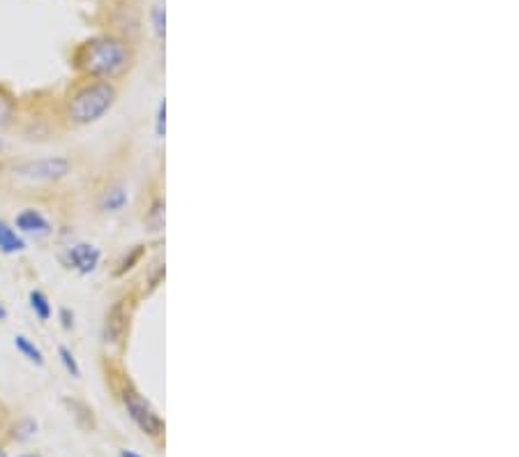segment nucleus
Wrapping results in <instances>:
<instances>
[{"mask_svg":"<svg viewBox=\"0 0 519 457\" xmlns=\"http://www.w3.org/2000/svg\"><path fill=\"white\" fill-rule=\"evenodd\" d=\"M72 65L84 79L115 84L135 65V46L125 37L95 35L76 46Z\"/></svg>","mask_w":519,"mask_h":457,"instance_id":"1","label":"nucleus"},{"mask_svg":"<svg viewBox=\"0 0 519 457\" xmlns=\"http://www.w3.org/2000/svg\"><path fill=\"white\" fill-rule=\"evenodd\" d=\"M118 102V85L111 81L84 79L63 100V118L72 127H88L102 121Z\"/></svg>","mask_w":519,"mask_h":457,"instance_id":"2","label":"nucleus"},{"mask_svg":"<svg viewBox=\"0 0 519 457\" xmlns=\"http://www.w3.org/2000/svg\"><path fill=\"white\" fill-rule=\"evenodd\" d=\"M118 392H120V402L125 407L127 416L132 418V422L139 427L141 432L148 434L150 439L165 437L166 430L165 418H162L160 412L153 407V402H150L148 397L141 395V391L130 382V379H123Z\"/></svg>","mask_w":519,"mask_h":457,"instance_id":"3","label":"nucleus"},{"mask_svg":"<svg viewBox=\"0 0 519 457\" xmlns=\"http://www.w3.org/2000/svg\"><path fill=\"white\" fill-rule=\"evenodd\" d=\"M75 164L65 155L37 157V160H24L15 164V176L30 183H60L72 174Z\"/></svg>","mask_w":519,"mask_h":457,"instance_id":"4","label":"nucleus"},{"mask_svg":"<svg viewBox=\"0 0 519 457\" xmlns=\"http://www.w3.org/2000/svg\"><path fill=\"white\" fill-rule=\"evenodd\" d=\"M132 314H135V296L125 293V296L115 298L102 322V342L109 347H123L130 335Z\"/></svg>","mask_w":519,"mask_h":457,"instance_id":"5","label":"nucleus"},{"mask_svg":"<svg viewBox=\"0 0 519 457\" xmlns=\"http://www.w3.org/2000/svg\"><path fill=\"white\" fill-rule=\"evenodd\" d=\"M65 268L75 271L76 275L81 277H88L100 268L102 263V250L97 245L88 241H79V243H72L70 247L65 250V254L60 256Z\"/></svg>","mask_w":519,"mask_h":457,"instance_id":"6","label":"nucleus"},{"mask_svg":"<svg viewBox=\"0 0 519 457\" xmlns=\"http://www.w3.org/2000/svg\"><path fill=\"white\" fill-rule=\"evenodd\" d=\"M15 229L21 236L30 238H46L54 233V224H51L49 217L45 215L37 208H24L19 215L15 217Z\"/></svg>","mask_w":519,"mask_h":457,"instance_id":"7","label":"nucleus"},{"mask_svg":"<svg viewBox=\"0 0 519 457\" xmlns=\"http://www.w3.org/2000/svg\"><path fill=\"white\" fill-rule=\"evenodd\" d=\"M130 204V192L123 183H111L105 192L97 199V208H100L105 215H114V213H120L123 208Z\"/></svg>","mask_w":519,"mask_h":457,"instance_id":"8","label":"nucleus"},{"mask_svg":"<svg viewBox=\"0 0 519 457\" xmlns=\"http://www.w3.org/2000/svg\"><path fill=\"white\" fill-rule=\"evenodd\" d=\"M165 224H166V202H165V196L155 194L153 199H150L148 208H145L144 226L148 233L160 236V233H165Z\"/></svg>","mask_w":519,"mask_h":457,"instance_id":"9","label":"nucleus"},{"mask_svg":"<svg viewBox=\"0 0 519 457\" xmlns=\"http://www.w3.org/2000/svg\"><path fill=\"white\" fill-rule=\"evenodd\" d=\"M24 250H25V241L24 236L16 232L15 224L0 220V252L12 256V254H21Z\"/></svg>","mask_w":519,"mask_h":457,"instance_id":"10","label":"nucleus"},{"mask_svg":"<svg viewBox=\"0 0 519 457\" xmlns=\"http://www.w3.org/2000/svg\"><path fill=\"white\" fill-rule=\"evenodd\" d=\"M145 254H148V245H135L132 250H127L125 254L120 256L118 262H115L114 277H125L127 273L135 271L136 266H141V262L145 259Z\"/></svg>","mask_w":519,"mask_h":457,"instance_id":"11","label":"nucleus"},{"mask_svg":"<svg viewBox=\"0 0 519 457\" xmlns=\"http://www.w3.org/2000/svg\"><path fill=\"white\" fill-rule=\"evenodd\" d=\"M16 116H19V104H16V97L12 95L7 88L0 85V132L10 130L16 123Z\"/></svg>","mask_w":519,"mask_h":457,"instance_id":"12","label":"nucleus"},{"mask_svg":"<svg viewBox=\"0 0 519 457\" xmlns=\"http://www.w3.org/2000/svg\"><path fill=\"white\" fill-rule=\"evenodd\" d=\"M15 349L25 358L28 363H33L35 367H45V353L37 347L35 342L25 335H15Z\"/></svg>","mask_w":519,"mask_h":457,"instance_id":"13","label":"nucleus"},{"mask_svg":"<svg viewBox=\"0 0 519 457\" xmlns=\"http://www.w3.org/2000/svg\"><path fill=\"white\" fill-rule=\"evenodd\" d=\"M28 303H30V310H33V314H35V317L40 319L42 323L49 322L51 314H54V307H51L49 296H46L45 292H40V289H33V292L28 293Z\"/></svg>","mask_w":519,"mask_h":457,"instance_id":"14","label":"nucleus"},{"mask_svg":"<svg viewBox=\"0 0 519 457\" xmlns=\"http://www.w3.org/2000/svg\"><path fill=\"white\" fill-rule=\"evenodd\" d=\"M58 358H60V365L65 367V373L70 374L72 379H79L81 377L79 361H76V356H75V353H72L70 347H65V344H60V347H58Z\"/></svg>","mask_w":519,"mask_h":457,"instance_id":"15","label":"nucleus"},{"mask_svg":"<svg viewBox=\"0 0 519 457\" xmlns=\"http://www.w3.org/2000/svg\"><path fill=\"white\" fill-rule=\"evenodd\" d=\"M165 277H166V266L165 262H157L155 266L150 268L148 275H145V284H148V293H153L155 289H160L165 284Z\"/></svg>","mask_w":519,"mask_h":457,"instance_id":"16","label":"nucleus"},{"mask_svg":"<svg viewBox=\"0 0 519 457\" xmlns=\"http://www.w3.org/2000/svg\"><path fill=\"white\" fill-rule=\"evenodd\" d=\"M150 21H153V31H155L157 40L165 42L166 35V15H165V7L155 5L150 10Z\"/></svg>","mask_w":519,"mask_h":457,"instance_id":"17","label":"nucleus"},{"mask_svg":"<svg viewBox=\"0 0 519 457\" xmlns=\"http://www.w3.org/2000/svg\"><path fill=\"white\" fill-rule=\"evenodd\" d=\"M35 432H37V422L33 421V418H24V421L15 427V439L25 442V439H30Z\"/></svg>","mask_w":519,"mask_h":457,"instance_id":"18","label":"nucleus"},{"mask_svg":"<svg viewBox=\"0 0 519 457\" xmlns=\"http://www.w3.org/2000/svg\"><path fill=\"white\" fill-rule=\"evenodd\" d=\"M155 136H157V139H165V136H166V100L157 102V111H155Z\"/></svg>","mask_w":519,"mask_h":457,"instance_id":"19","label":"nucleus"},{"mask_svg":"<svg viewBox=\"0 0 519 457\" xmlns=\"http://www.w3.org/2000/svg\"><path fill=\"white\" fill-rule=\"evenodd\" d=\"M58 319H60V326H63V331H72V328H75V312H72L70 307H60Z\"/></svg>","mask_w":519,"mask_h":457,"instance_id":"20","label":"nucleus"},{"mask_svg":"<svg viewBox=\"0 0 519 457\" xmlns=\"http://www.w3.org/2000/svg\"><path fill=\"white\" fill-rule=\"evenodd\" d=\"M7 317H10V312H7V307L0 303V323H5Z\"/></svg>","mask_w":519,"mask_h":457,"instance_id":"21","label":"nucleus"},{"mask_svg":"<svg viewBox=\"0 0 519 457\" xmlns=\"http://www.w3.org/2000/svg\"><path fill=\"white\" fill-rule=\"evenodd\" d=\"M118 457H144V455H139V452H135V451H120V455Z\"/></svg>","mask_w":519,"mask_h":457,"instance_id":"22","label":"nucleus"},{"mask_svg":"<svg viewBox=\"0 0 519 457\" xmlns=\"http://www.w3.org/2000/svg\"><path fill=\"white\" fill-rule=\"evenodd\" d=\"M21 457H42V455H37V452H28V455H21Z\"/></svg>","mask_w":519,"mask_h":457,"instance_id":"23","label":"nucleus"},{"mask_svg":"<svg viewBox=\"0 0 519 457\" xmlns=\"http://www.w3.org/2000/svg\"><path fill=\"white\" fill-rule=\"evenodd\" d=\"M0 457H7V455H5V451H0Z\"/></svg>","mask_w":519,"mask_h":457,"instance_id":"24","label":"nucleus"},{"mask_svg":"<svg viewBox=\"0 0 519 457\" xmlns=\"http://www.w3.org/2000/svg\"><path fill=\"white\" fill-rule=\"evenodd\" d=\"M0 151H3V139H0Z\"/></svg>","mask_w":519,"mask_h":457,"instance_id":"25","label":"nucleus"}]
</instances>
